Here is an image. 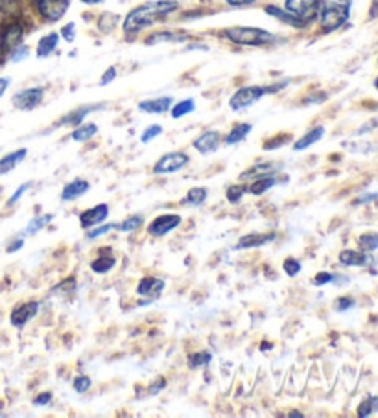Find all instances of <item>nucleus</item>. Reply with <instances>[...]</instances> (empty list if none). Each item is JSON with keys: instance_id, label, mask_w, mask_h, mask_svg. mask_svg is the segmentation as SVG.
<instances>
[{"instance_id": "b1692460", "label": "nucleus", "mask_w": 378, "mask_h": 418, "mask_svg": "<svg viewBox=\"0 0 378 418\" xmlns=\"http://www.w3.org/2000/svg\"><path fill=\"white\" fill-rule=\"evenodd\" d=\"M251 129H253L251 124H246V122H243V124H236V126H234L233 129L227 133L226 139H224V144L226 146L240 144L242 140L248 139V135L251 133Z\"/></svg>"}, {"instance_id": "f8f14e48", "label": "nucleus", "mask_w": 378, "mask_h": 418, "mask_svg": "<svg viewBox=\"0 0 378 418\" xmlns=\"http://www.w3.org/2000/svg\"><path fill=\"white\" fill-rule=\"evenodd\" d=\"M221 142V135L218 131L209 129L205 133L198 136V139L194 140V149L198 153H203V155H209V153H214L218 148H220Z\"/></svg>"}, {"instance_id": "dca6fc26", "label": "nucleus", "mask_w": 378, "mask_h": 418, "mask_svg": "<svg viewBox=\"0 0 378 418\" xmlns=\"http://www.w3.org/2000/svg\"><path fill=\"white\" fill-rule=\"evenodd\" d=\"M340 264L347 267H365L371 264V257L365 251H352V249H345L340 252L338 257Z\"/></svg>"}, {"instance_id": "09e8293b", "label": "nucleus", "mask_w": 378, "mask_h": 418, "mask_svg": "<svg viewBox=\"0 0 378 418\" xmlns=\"http://www.w3.org/2000/svg\"><path fill=\"white\" fill-rule=\"evenodd\" d=\"M332 280H334V274L323 271V273L315 274L312 282H314V286H325V284H332Z\"/></svg>"}, {"instance_id": "4be33fe9", "label": "nucleus", "mask_w": 378, "mask_h": 418, "mask_svg": "<svg viewBox=\"0 0 378 418\" xmlns=\"http://www.w3.org/2000/svg\"><path fill=\"white\" fill-rule=\"evenodd\" d=\"M323 136H325V127L323 126L314 127V129L308 131L306 135H303L301 139L293 144V149H295V151H305L306 148H310V146H314L315 142H320Z\"/></svg>"}, {"instance_id": "9b49d317", "label": "nucleus", "mask_w": 378, "mask_h": 418, "mask_svg": "<svg viewBox=\"0 0 378 418\" xmlns=\"http://www.w3.org/2000/svg\"><path fill=\"white\" fill-rule=\"evenodd\" d=\"M109 218V207L107 205H96V207L89 208V210L81 212L80 214V225L83 229H93V227L102 225Z\"/></svg>"}, {"instance_id": "9d476101", "label": "nucleus", "mask_w": 378, "mask_h": 418, "mask_svg": "<svg viewBox=\"0 0 378 418\" xmlns=\"http://www.w3.org/2000/svg\"><path fill=\"white\" fill-rule=\"evenodd\" d=\"M181 225V216L179 214H162V216L155 218L148 225V232L155 238H161V236H167L168 232H172L174 229Z\"/></svg>"}, {"instance_id": "ea45409f", "label": "nucleus", "mask_w": 378, "mask_h": 418, "mask_svg": "<svg viewBox=\"0 0 378 418\" xmlns=\"http://www.w3.org/2000/svg\"><path fill=\"white\" fill-rule=\"evenodd\" d=\"M283 269L284 273L288 274V277H295V274L301 273L303 266H301V262L295 260V258H286L283 264Z\"/></svg>"}, {"instance_id": "864d4df0", "label": "nucleus", "mask_w": 378, "mask_h": 418, "mask_svg": "<svg viewBox=\"0 0 378 418\" xmlns=\"http://www.w3.org/2000/svg\"><path fill=\"white\" fill-rule=\"evenodd\" d=\"M164 387H167V382H164V380H162V378H159L157 382H155L152 387H149V391H148V392H149V395H152V396H155L159 391H162V389H164Z\"/></svg>"}, {"instance_id": "20e7f679", "label": "nucleus", "mask_w": 378, "mask_h": 418, "mask_svg": "<svg viewBox=\"0 0 378 418\" xmlns=\"http://www.w3.org/2000/svg\"><path fill=\"white\" fill-rule=\"evenodd\" d=\"M349 14H351V0H330V2L323 0L320 14L323 32L329 33L342 28L349 21Z\"/></svg>"}, {"instance_id": "49530a36", "label": "nucleus", "mask_w": 378, "mask_h": 418, "mask_svg": "<svg viewBox=\"0 0 378 418\" xmlns=\"http://www.w3.org/2000/svg\"><path fill=\"white\" fill-rule=\"evenodd\" d=\"M355 299L352 297H340L336 299V302H334V306H336V310L338 311H347V310H351L352 306H355Z\"/></svg>"}, {"instance_id": "a18cd8bd", "label": "nucleus", "mask_w": 378, "mask_h": 418, "mask_svg": "<svg viewBox=\"0 0 378 418\" xmlns=\"http://www.w3.org/2000/svg\"><path fill=\"white\" fill-rule=\"evenodd\" d=\"M30 186H32V183H30V181H28V183H24V185H21V186H19V188L15 190V193H14V195H11V198L8 199V205H9V207H11V205H15V203H17L19 199L23 198L24 193L28 192V188H30Z\"/></svg>"}, {"instance_id": "79ce46f5", "label": "nucleus", "mask_w": 378, "mask_h": 418, "mask_svg": "<svg viewBox=\"0 0 378 418\" xmlns=\"http://www.w3.org/2000/svg\"><path fill=\"white\" fill-rule=\"evenodd\" d=\"M90 385H93V380L89 376H78L73 382V387L76 392H87L90 389Z\"/></svg>"}, {"instance_id": "2eb2a0df", "label": "nucleus", "mask_w": 378, "mask_h": 418, "mask_svg": "<svg viewBox=\"0 0 378 418\" xmlns=\"http://www.w3.org/2000/svg\"><path fill=\"white\" fill-rule=\"evenodd\" d=\"M280 168H283V164H277V162H258V164H255V166H251L249 170L243 171L242 176H240V179L248 181V179H261V177H266V176H275Z\"/></svg>"}, {"instance_id": "cd10ccee", "label": "nucleus", "mask_w": 378, "mask_h": 418, "mask_svg": "<svg viewBox=\"0 0 378 418\" xmlns=\"http://www.w3.org/2000/svg\"><path fill=\"white\" fill-rule=\"evenodd\" d=\"M96 133H98V126H96V124H80V126L73 131L70 139L76 140V142H87V140L93 139Z\"/></svg>"}, {"instance_id": "1a4fd4ad", "label": "nucleus", "mask_w": 378, "mask_h": 418, "mask_svg": "<svg viewBox=\"0 0 378 418\" xmlns=\"http://www.w3.org/2000/svg\"><path fill=\"white\" fill-rule=\"evenodd\" d=\"M39 308L41 304L37 301H30L24 302V304L15 306L11 315H9V321H11V324H14L15 328H23V326H26V324L36 317Z\"/></svg>"}, {"instance_id": "603ef678", "label": "nucleus", "mask_w": 378, "mask_h": 418, "mask_svg": "<svg viewBox=\"0 0 378 418\" xmlns=\"http://www.w3.org/2000/svg\"><path fill=\"white\" fill-rule=\"evenodd\" d=\"M377 199H378V193H365V195H360V198L356 199L355 205H365V203L377 201Z\"/></svg>"}, {"instance_id": "5fc2aeb1", "label": "nucleus", "mask_w": 378, "mask_h": 418, "mask_svg": "<svg viewBox=\"0 0 378 418\" xmlns=\"http://www.w3.org/2000/svg\"><path fill=\"white\" fill-rule=\"evenodd\" d=\"M226 2L229 6H233V8H243V6L255 4L257 0H226Z\"/></svg>"}, {"instance_id": "37998d69", "label": "nucleus", "mask_w": 378, "mask_h": 418, "mask_svg": "<svg viewBox=\"0 0 378 418\" xmlns=\"http://www.w3.org/2000/svg\"><path fill=\"white\" fill-rule=\"evenodd\" d=\"M28 54H30L28 46L17 45L14 50H11V55H9V58H11V61H14V63H17V61H23V59H26Z\"/></svg>"}, {"instance_id": "ddd939ff", "label": "nucleus", "mask_w": 378, "mask_h": 418, "mask_svg": "<svg viewBox=\"0 0 378 418\" xmlns=\"http://www.w3.org/2000/svg\"><path fill=\"white\" fill-rule=\"evenodd\" d=\"M164 291V280L157 277H146L137 286V295L146 299H157Z\"/></svg>"}, {"instance_id": "3c124183", "label": "nucleus", "mask_w": 378, "mask_h": 418, "mask_svg": "<svg viewBox=\"0 0 378 418\" xmlns=\"http://www.w3.org/2000/svg\"><path fill=\"white\" fill-rule=\"evenodd\" d=\"M50 402H52V395H50V392H41L39 396L33 398V405H37V407H39V405H48Z\"/></svg>"}, {"instance_id": "2f4dec72", "label": "nucleus", "mask_w": 378, "mask_h": 418, "mask_svg": "<svg viewBox=\"0 0 378 418\" xmlns=\"http://www.w3.org/2000/svg\"><path fill=\"white\" fill-rule=\"evenodd\" d=\"M378 411V396H367L360 405H358V417L367 418Z\"/></svg>"}, {"instance_id": "412c9836", "label": "nucleus", "mask_w": 378, "mask_h": 418, "mask_svg": "<svg viewBox=\"0 0 378 418\" xmlns=\"http://www.w3.org/2000/svg\"><path fill=\"white\" fill-rule=\"evenodd\" d=\"M266 14L270 15V17L277 18V21H280L283 24H288V26H293V28H298V30H301V28H305L306 24L303 23V21H299L295 15H292L288 11V9H280L277 8V6L270 4V6H266Z\"/></svg>"}, {"instance_id": "7ed1b4c3", "label": "nucleus", "mask_w": 378, "mask_h": 418, "mask_svg": "<svg viewBox=\"0 0 378 418\" xmlns=\"http://www.w3.org/2000/svg\"><path fill=\"white\" fill-rule=\"evenodd\" d=\"M288 85V81H283V83H277L273 87H258V85H251V87H242L231 96L229 100V107L233 111H243V109L251 107L255 105L261 98H264L266 95H273V92H279L283 90L284 87Z\"/></svg>"}, {"instance_id": "393cba45", "label": "nucleus", "mask_w": 378, "mask_h": 418, "mask_svg": "<svg viewBox=\"0 0 378 418\" xmlns=\"http://www.w3.org/2000/svg\"><path fill=\"white\" fill-rule=\"evenodd\" d=\"M28 155V149H17V151L9 153V155H6L4 159H0V176H6V173H9V171L14 170L17 164H21V162L26 159Z\"/></svg>"}, {"instance_id": "e433bc0d", "label": "nucleus", "mask_w": 378, "mask_h": 418, "mask_svg": "<svg viewBox=\"0 0 378 418\" xmlns=\"http://www.w3.org/2000/svg\"><path fill=\"white\" fill-rule=\"evenodd\" d=\"M246 192H248V188H246V186L234 185V186H229V188H227L226 198H227V201L233 203V205H236V203L242 201L243 193H246Z\"/></svg>"}, {"instance_id": "6ab92c4d", "label": "nucleus", "mask_w": 378, "mask_h": 418, "mask_svg": "<svg viewBox=\"0 0 378 418\" xmlns=\"http://www.w3.org/2000/svg\"><path fill=\"white\" fill-rule=\"evenodd\" d=\"M90 185L89 181L85 179H74L70 181L68 185H65L63 192H61V201H74V199H80L81 195H85L89 192Z\"/></svg>"}, {"instance_id": "6e6d98bb", "label": "nucleus", "mask_w": 378, "mask_h": 418, "mask_svg": "<svg viewBox=\"0 0 378 418\" xmlns=\"http://www.w3.org/2000/svg\"><path fill=\"white\" fill-rule=\"evenodd\" d=\"M23 245H24V238H17L14 243H9L8 252H15V251H19V249L23 247Z\"/></svg>"}, {"instance_id": "72a5a7b5", "label": "nucleus", "mask_w": 378, "mask_h": 418, "mask_svg": "<svg viewBox=\"0 0 378 418\" xmlns=\"http://www.w3.org/2000/svg\"><path fill=\"white\" fill-rule=\"evenodd\" d=\"M358 245L362 247V251L371 252L378 249V234L377 232H365L358 238Z\"/></svg>"}, {"instance_id": "e2e57ef3", "label": "nucleus", "mask_w": 378, "mask_h": 418, "mask_svg": "<svg viewBox=\"0 0 378 418\" xmlns=\"http://www.w3.org/2000/svg\"><path fill=\"white\" fill-rule=\"evenodd\" d=\"M374 87H377V90H378V77H377V80H374Z\"/></svg>"}, {"instance_id": "4468645a", "label": "nucleus", "mask_w": 378, "mask_h": 418, "mask_svg": "<svg viewBox=\"0 0 378 418\" xmlns=\"http://www.w3.org/2000/svg\"><path fill=\"white\" fill-rule=\"evenodd\" d=\"M277 238V234L270 232V234H258V232H251L246 234L242 238L238 240L236 243V251H242V249H255V247H264L266 243H271L273 240Z\"/></svg>"}, {"instance_id": "bf43d9fd", "label": "nucleus", "mask_w": 378, "mask_h": 418, "mask_svg": "<svg viewBox=\"0 0 378 418\" xmlns=\"http://www.w3.org/2000/svg\"><path fill=\"white\" fill-rule=\"evenodd\" d=\"M85 4H100V2H104V0H83Z\"/></svg>"}, {"instance_id": "a878e982", "label": "nucleus", "mask_w": 378, "mask_h": 418, "mask_svg": "<svg viewBox=\"0 0 378 418\" xmlns=\"http://www.w3.org/2000/svg\"><path fill=\"white\" fill-rule=\"evenodd\" d=\"M187 36L185 33H177V32H157L149 36L146 39V45L153 46L159 45V43H181V41H185Z\"/></svg>"}, {"instance_id": "aec40b11", "label": "nucleus", "mask_w": 378, "mask_h": 418, "mask_svg": "<svg viewBox=\"0 0 378 418\" xmlns=\"http://www.w3.org/2000/svg\"><path fill=\"white\" fill-rule=\"evenodd\" d=\"M100 109H104V105H85V107L76 109V111H73V113L67 114L65 118H61L58 122V126H80L90 113L100 111Z\"/></svg>"}, {"instance_id": "5701e85b", "label": "nucleus", "mask_w": 378, "mask_h": 418, "mask_svg": "<svg viewBox=\"0 0 378 418\" xmlns=\"http://www.w3.org/2000/svg\"><path fill=\"white\" fill-rule=\"evenodd\" d=\"M58 45H59V33L56 32L46 33L45 37H41L39 45H37V58L41 59L48 58V55L58 48Z\"/></svg>"}, {"instance_id": "c756f323", "label": "nucleus", "mask_w": 378, "mask_h": 418, "mask_svg": "<svg viewBox=\"0 0 378 418\" xmlns=\"http://www.w3.org/2000/svg\"><path fill=\"white\" fill-rule=\"evenodd\" d=\"M207 188H201V186H196V188H190L189 193H187L185 198V205H190V207H199L203 203L207 201Z\"/></svg>"}, {"instance_id": "f3484780", "label": "nucleus", "mask_w": 378, "mask_h": 418, "mask_svg": "<svg viewBox=\"0 0 378 418\" xmlns=\"http://www.w3.org/2000/svg\"><path fill=\"white\" fill-rule=\"evenodd\" d=\"M172 104H174V100H172L170 96L145 100V102H140L139 104V111L148 114H162L167 113V111H170Z\"/></svg>"}, {"instance_id": "0eeeda50", "label": "nucleus", "mask_w": 378, "mask_h": 418, "mask_svg": "<svg viewBox=\"0 0 378 418\" xmlns=\"http://www.w3.org/2000/svg\"><path fill=\"white\" fill-rule=\"evenodd\" d=\"M70 0H36V8L39 15L48 23H56L67 14Z\"/></svg>"}, {"instance_id": "a211bd4d", "label": "nucleus", "mask_w": 378, "mask_h": 418, "mask_svg": "<svg viewBox=\"0 0 378 418\" xmlns=\"http://www.w3.org/2000/svg\"><path fill=\"white\" fill-rule=\"evenodd\" d=\"M23 26L17 23L8 24L2 32V39H0V46L4 50H14L15 46L21 45V39H23Z\"/></svg>"}, {"instance_id": "4d7b16f0", "label": "nucleus", "mask_w": 378, "mask_h": 418, "mask_svg": "<svg viewBox=\"0 0 378 418\" xmlns=\"http://www.w3.org/2000/svg\"><path fill=\"white\" fill-rule=\"evenodd\" d=\"M9 83H11V80H9V77H0V98H2L6 90H8Z\"/></svg>"}, {"instance_id": "680f3d73", "label": "nucleus", "mask_w": 378, "mask_h": 418, "mask_svg": "<svg viewBox=\"0 0 378 418\" xmlns=\"http://www.w3.org/2000/svg\"><path fill=\"white\" fill-rule=\"evenodd\" d=\"M290 417H303V413H299V411H292V413H290Z\"/></svg>"}, {"instance_id": "c03bdc74", "label": "nucleus", "mask_w": 378, "mask_h": 418, "mask_svg": "<svg viewBox=\"0 0 378 418\" xmlns=\"http://www.w3.org/2000/svg\"><path fill=\"white\" fill-rule=\"evenodd\" d=\"M286 142H290V136L288 135H280V136H277V139L268 140V142H266V146H264V149L271 151V149H277V148H280V146H284Z\"/></svg>"}, {"instance_id": "39448f33", "label": "nucleus", "mask_w": 378, "mask_h": 418, "mask_svg": "<svg viewBox=\"0 0 378 418\" xmlns=\"http://www.w3.org/2000/svg\"><path fill=\"white\" fill-rule=\"evenodd\" d=\"M284 8L292 15H295L299 21L308 24L320 17L323 0H284Z\"/></svg>"}, {"instance_id": "a19ab883", "label": "nucleus", "mask_w": 378, "mask_h": 418, "mask_svg": "<svg viewBox=\"0 0 378 418\" xmlns=\"http://www.w3.org/2000/svg\"><path fill=\"white\" fill-rule=\"evenodd\" d=\"M117 229H118L117 223H107V225L96 227V229H93L90 232H87V238L96 240V238H100V236H105L107 232H111V230H117Z\"/></svg>"}, {"instance_id": "052dcab7", "label": "nucleus", "mask_w": 378, "mask_h": 418, "mask_svg": "<svg viewBox=\"0 0 378 418\" xmlns=\"http://www.w3.org/2000/svg\"><path fill=\"white\" fill-rule=\"evenodd\" d=\"M271 346H273V345H271V343H262L261 348H264V350H268V348H271Z\"/></svg>"}, {"instance_id": "f257e3e1", "label": "nucleus", "mask_w": 378, "mask_h": 418, "mask_svg": "<svg viewBox=\"0 0 378 418\" xmlns=\"http://www.w3.org/2000/svg\"><path fill=\"white\" fill-rule=\"evenodd\" d=\"M177 9V2L174 0H155V2H146V4L139 6L133 11H130L124 21V32L126 33H137L145 28L152 26L153 23H157L159 18H164L167 15L174 14Z\"/></svg>"}, {"instance_id": "c85d7f7f", "label": "nucleus", "mask_w": 378, "mask_h": 418, "mask_svg": "<svg viewBox=\"0 0 378 418\" xmlns=\"http://www.w3.org/2000/svg\"><path fill=\"white\" fill-rule=\"evenodd\" d=\"M277 183H279V181H277L275 176H266L261 177V179H255V183L249 186V193H253V195H262V193H266L270 188H273Z\"/></svg>"}, {"instance_id": "58836bf2", "label": "nucleus", "mask_w": 378, "mask_h": 418, "mask_svg": "<svg viewBox=\"0 0 378 418\" xmlns=\"http://www.w3.org/2000/svg\"><path fill=\"white\" fill-rule=\"evenodd\" d=\"M73 291H76V280L74 279L63 280V282L58 284V286L52 289L54 295H68V293H73Z\"/></svg>"}, {"instance_id": "bb28decb", "label": "nucleus", "mask_w": 378, "mask_h": 418, "mask_svg": "<svg viewBox=\"0 0 378 418\" xmlns=\"http://www.w3.org/2000/svg\"><path fill=\"white\" fill-rule=\"evenodd\" d=\"M194 111H196V102H194V98L181 100V102H177V104H174L170 107V114L174 120H179V118L187 117V114L194 113Z\"/></svg>"}, {"instance_id": "de8ad7c7", "label": "nucleus", "mask_w": 378, "mask_h": 418, "mask_svg": "<svg viewBox=\"0 0 378 418\" xmlns=\"http://www.w3.org/2000/svg\"><path fill=\"white\" fill-rule=\"evenodd\" d=\"M59 37H63L67 43H73V41L76 39V24L70 23V24H67V26H63V30H61V36Z\"/></svg>"}, {"instance_id": "423d86ee", "label": "nucleus", "mask_w": 378, "mask_h": 418, "mask_svg": "<svg viewBox=\"0 0 378 418\" xmlns=\"http://www.w3.org/2000/svg\"><path fill=\"white\" fill-rule=\"evenodd\" d=\"M189 164V155L183 151H172L167 153L164 157L159 159L153 166V173L157 176H170V173H176V171L183 170V168Z\"/></svg>"}, {"instance_id": "13d9d810", "label": "nucleus", "mask_w": 378, "mask_h": 418, "mask_svg": "<svg viewBox=\"0 0 378 418\" xmlns=\"http://www.w3.org/2000/svg\"><path fill=\"white\" fill-rule=\"evenodd\" d=\"M378 17V0H373V6H371V18Z\"/></svg>"}, {"instance_id": "f03ea898", "label": "nucleus", "mask_w": 378, "mask_h": 418, "mask_svg": "<svg viewBox=\"0 0 378 418\" xmlns=\"http://www.w3.org/2000/svg\"><path fill=\"white\" fill-rule=\"evenodd\" d=\"M224 37L229 39L231 43L240 46H262L270 45L273 41H277V37L273 36L268 30H262V28H253V26H234L227 28L224 32Z\"/></svg>"}, {"instance_id": "7c9ffc66", "label": "nucleus", "mask_w": 378, "mask_h": 418, "mask_svg": "<svg viewBox=\"0 0 378 418\" xmlns=\"http://www.w3.org/2000/svg\"><path fill=\"white\" fill-rule=\"evenodd\" d=\"M115 266H117V260H115V257H100V258H96V260L90 262V269L98 274L109 273V271L113 269Z\"/></svg>"}, {"instance_id": "473e14b6", "label": "nucleus", "mask_w": 378, "mask_h": 418, "mask_svg": "<svg viewBox=\"0 0 378 418\" xmlns=\"http://www.w3.org/2000/svg\"><path fill=\"white\" fill-rule=\"evenodd\" d=\"M212 361V354L207 350L203 352H194V354L189 355V365L190 369H199V367H207Z\"/></svg>"}, {"instance_id": "6e6552de", "label": "nucleus", "mask_w": 378, "mask_h": 418, "mask_svg": "<svg viewBox=\"0 0 378 418\" xmlns=\"http://www.w3.org/2000/svg\"><path fill=\"white\" fill-rule=\"evenodd\" d=\"M43 98H45V89L30 87V89L19 90L17 95L14 96V105L21 111H32V109L39 107Z\"/></svg>"}, {"instance_id": "8fccbe9b", "label": "nucleus", "mask_w": 378, "mask_h": 418, "mask_svg": "<svg viewBox=\"0 0 378 418\" xmlns=\"http://www.w3.org/2000/svg\"><path fill=\"white\" fill-rule=\"evenodd\" d=\"M115 77H117V68L109 67L107 70L104 73V76H102V80H100V85H102V87L109 85L111 81H115Z\"/></svg>"}, {"instance_id": "c9c22d12", "label": "nucleus", "mask_w": 378, "mask_h": 418, "mask_svg": "<svg viewBox=\"0 0 378 418\" xmlns=\"http://www.w3.org/2000/svg\"><path fill=\"white\" fill-rule=\"evenodd\" d=\"M142 223H145V218L142 216H131L127 218L126 221H122L120 225H118V229H120L122 232H133V230L139 229Z\"/></svg>"}, {"instance_id": "f704fd0d", "label": "nucleus", "mask_w": 378, "mask_h": 418, "mask_svg": "<svg viewBox=\"0 0 378 418\" xmlns=\"http://www.w3.org/2000/svg\"><path fill=\"white\" fill-rule=\"evenodd\" d=\"M52 214H45V216H37V218H33L32 221H30V223H28V227H26V230H24V234H36V232H39L41 229H45L46 225H48L50 221H52Z\"/></svg>"}, {"instance_id": "4c0bfd02", "label": "nucleus", "mask_w": 378, "mask_h": 418, "mask_svg": "<svg viewBox=\"0 0 378 418\" xmlns=\"http://www.w3.org/2000/svg\"><path fill=\"white\" fill-rule=\"evenodd\" d=\"M161 133H162V127L157 126V124L148 126L145 131H142V135H140V142H142V144H148V142H152L153 139H157Z\"/></svg>"}]
</instances>
